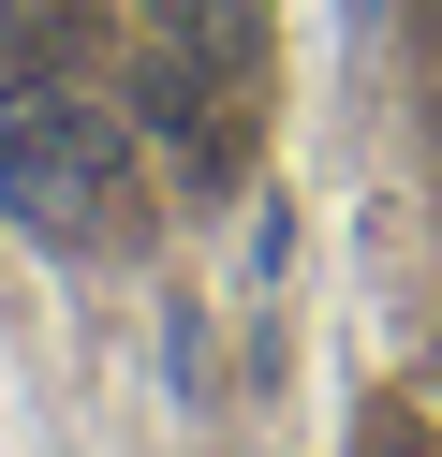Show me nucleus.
Masks as SVG:
<instances>
[{
    "label": "nucleus",
    "mask_w": 442,
    "mask_h": 457,
    "mask_svg": "<svg viewBox=\"0 0 442 457\" xmlns=\"http://www.w3.org/2000/svg\"><path fill=\"white\" fill-rule=\"evenodd\" d=\"M428 133H442V104H428Z\"/></svg>",
    "instance_id": "nucleus-6"
},
{
    "label": "nucleus",
    "mask_w": 442,
    "mask_h": 457,
    "mask_svg": "<svg viewBox=\"0 0 442 457\" xmlns=\"http://www.w3.org/2000/svg\"><path fill=\"white\" fill-rule=\"evenodd\" d=\"M339 15H383V0H339Z\"/></svg>",
    "instance_id": "nucleus-5"
},
{
    "label": "nucleus",
    "mask_w": 442,
    "mask_h": 457,
    "mask_svg": "<svg viewBox=\"0 0 442 457\" xmlns=\"http://www.w3.org/2000/svg\"><path fill=\"white\" fill-rule=\"evenodd\" d=\"M0 207H15L45 251H118V237H147L133 119H104V104H74V89L0 104Z\"/></svg>",
    "instance_id": "nucleus-1"
},
{
    "label": "nucleus",
    "mask_w": 442,
    "mask_h": 457,
    "mask_svg": "<svg viewBox=\"0 0 442 457\" xmlns=\"http://www.w3.org/2000/svg\"><path fill=\"white\" fill-rule=\"evenodd\" d=\"M369 457H428V428H398V413H383V428H369Z\"/></svg>",
    "instance_id": "nucleus-4"
},
{
    "label": "nucleus",
    "mask_w": 442,
    "mask_h": 457,
    "mask_svg": "<svg viewBox=\"0 0 442 457\" xmlns=\"http://www.w3.org/2000/svg\"><path fill=\"white\" fill-rule=\"evenodd\" d=\"M118 119H133L147 148H177V178H192V192L236 178V104H221V60H206V45L163 30V45L133 60V104H118Z\"/></svg>",
    "instance_id": "nucleus-2"
},
{
    "label": "nucleus",
    "mask_w": 442,
    "mask_h": 457,
    "mask_svg": "<svg viewBox=\"0 0 442 457\" xmlns=\"http://www.w3.org/2000/svg\"><path fill=\"white\" fill-rule=\"evenodd\" d=\"M88 60H104V15H88V0H0V104L74 89Z\"/></svg>",
    "instance_id": "nucleus-3"
}]
</instances>
